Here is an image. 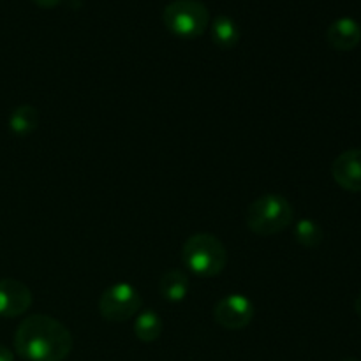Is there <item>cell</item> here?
<instances>
[{
	"mask_svg": "<svg viewBox=\"0 0 361 361\" xmlns=\"http://www.w3.org/2000/svg\"><path fill=\"white\" fill-rule=\"evenodd\" d=\"M0 361H14L13 351L6 345H0Z\"/></svg>",
	"mask_w": 361,
	"mask_h": 361,
	"instance_id": "2e32d148",
	"label": "cell"
},
{
	"mask_svg": "<svg viewBox=\"0 0 361 361\" xmlns=\"http://www.w3.org/2000/svg\"><path fill=\"white\" fill-rule=\"evenodd\" d=\"M32 2H34L35 6L42 7V9H53V7L60 6L63 0H32Z\"/></svg>",
	"mask_w": 361,
	"mask_h": 361,
	"instance_id": "9a60e30c",
	"label": "cell"
},
{
	"mask_svg": "<svg viewBox=\"0 0 361 361\" xmlns=\"http://www.w3.org/2000/svg\"><path fill=\"white\" fill-rule=\"evenodd\" d=\"M344 361H360V360H356V358H348V360H344Z\"/></svg>",
	"mask_w": 361,
	"mask_h": 361,
	"instance_id": "ac0fdd59",
	"label": "cell"
},
{
	"mask_svg": "<svg viewBox=\"0 0 361 361\" xmlns=\"http://www.w3.org/2000/svg\"><path fill=\"white\" fill-rule=\"evenodd\" d=\"M210 37L215 46L222 49L235 48L240 42V27L233 18L219 14L210 23Z\"/></svg>",
	"mask_w": 361,
	"mask_h": 361,
	"instance_id": "8fae6325",
	"label": "cell"
},
{
	"mask_svg": "<svg viewBox=\"0 0 361 361\" xmlns=\"http://www.w3.org/2000/svg\"><path fill=\"white\" fill-rule=\"evenodd\" d=\"M337 185L349 192H361V150L342 152L331 166Z\"/></svg>",
	"mask_w": 361,
	"mask_h": 361,
	"instance_id": "ba28073f",
	"label": "cell"
},
{
	"mask_svg": "<svg viewBox=\"0 0 361 361\" xmlns=\"http://www.w3.org/2000/svg\"><path fill=\"white\" fill-rule=\"evenodd\" d=\"M39 127V111L30 104L14 108L9 115V130L18 137L28 136Z\"/></svg>",
	"mask_w": 361,
	"mask_h": 361,
	"instance_id": "7c38bea8",
	"label": "cell"
},
{
	"mask_svg": "<svg viewBox=\"0 0 361 361\" xmlns=\"http://www.w3.org/2000/svg\"><path fill=\"white\" fill-rule=\"evenodd\" d=\"M164 27L182 39H197L210 25V11L201 0H173L162 11Z\"/></svg>",
	"mask_w": 361,
	"mask_h": 361,
	"instance_id": "277c9868",
	"label": "cell"
},
{
	"mask_svg": "<svg viewBox=\"0 0 361 361\" xmlns=\"http://www.w3.org/2000/svg\"><path fill=\"white\" fill-rule=\"evenodd\" d=\"M326 41L337 51H351L361 42L360 23L349 16L338 18L328 27Z\"/></svg>",
	"mask_w": 361,
	"mask_h": 361,
	"instance_id": "9c48e42d",
	"label": "cell"
},
{
	"mask_svg": "<svg viewBox=\"0 0 361 361\" xmlns=\"http://www.w3.org/2000/svg\"><path fill=\"white\" fill-rule=\"evenodd\" d=\"M324 238L323 228L312 219H302L295 226V240L305 249H316Z\"/></svg>",
	"mask_w": 361,
	"mask_h": 361,
	"instance_id": "5bb4252c",
	"label": "cell"
},
{
	"mask_svg": "<svg viewBox=\"0 0 361 361\" xmlns=\"http://www.w3.org/2000/svg\"><path fill=\"white\" fill-rule=\"evenodd\" d=\"M214 319L226 330H243L254 319V303L240 293H231L214 307Z\"/></svg>",
	"mask_w": 361,
	"mask_h": 361,
	"instance_id": "8992f818",
	"label": "cell"
},
{
	"mask_svg": "<svg viewBox=\"0 0 361 361\" xmlns=\"http://www.w3.org/2000/svg\"><path fill=\"white\" fill-rule=\"evenodd\" d=\"M295 219L293 204L281 194H264L247 208V228L257 236H274L288 229Z\"/></svg>",
	"mask_w": 361,
	"mask_h": 361,
	"instance_id": "3957f363",
	"label": "cell"
},
{
	"mask_svg": "<svg viewBox=\"0 0 361 361\" xmlns=\"http://www.w3.org/2000/svg\"><path fill=\"white\" fill-rule=\"evenodd\" d=\"M32 302L34 296L28 286L16 279H0V317L23 316Z\"/></svg>",
	"mask_w": 361,
	"mask_h": 361,
	"instance_id": "52a82bcc",
	"label": "cell"
},
{
	"mask_svg": "<svg viewBox=\"0 0 361 361\" xmlns=\"http://www.w3.org/2000/svg\"><path fill=\"white\" fill-rule=\"evenodd\" d=\"M73 334L51 316L25 317L14 334V349L27 361H63L73 351Z\"/></svg>",
	"mask_w": 361,
	"mask_h": 361,
	"instance_id": "6da1fadb",
	"label": "cell"
},
{
	"mask_svg": "<svg viewBox=\"0 0 361 361\" xmlns=\"http://www.w3.org/2000/svg\"><path fill=\"white\" fill-rule=\"evenodd\" d=\"M143 300L140 291L129 282L109 286L99 298V314L108 323H126L140 314Z\"/></svg>",
	"mask_w": 361,
	"mask_h": 361,
	"instance_id": "5b68a950",
	"label": "cell"
},
{
	"mask_svg": "<svg viewBox=\"0 0 361 361\" xmlns=\"http://www.w3.org/2000/svg\"><path fill=\"white\" fill-rule=\"evenodd\" d=\"M182 263L196 277L214 279L224 271L228 264V250L215 235L196 233L183 243Z\"/></svg>",
	"mask_w": 361,
	"mask_h": 361,
	"instance_id": "7a4b0ae2",
	"label": "cell"
},
{
	"mask_svg": "<svg viewBox=\"0 0 361 361\" xmlns=\"http://www.w3.org/2000/svg\"><path fill=\"white\" fill-rule=\"evenodd\" d=\"M162 330H164V324L155 310H141L134 321V335L137 341L145 342V344L157 341L162 335Z\"/></svg>",
	"mask_w": 361,
	"mask_h": 361,
	"instance_id": "4fadbf2b",
	"label": "cell"
},
{
	"mask_svg": "<svg viewBox=\"0 0 361 361\" xmlns=\"http://www.w3.org/2000/svg\"><path fill=\"white\" fill-rule=\"evenodd\" d=\"M355 310H356V314H358V316L361 317V293H360L358 298H356V302H355Z\"/></svg>",
	"mask_w": 361,
	"mask_h": 361,
	"instance_id": "e0dca14e",
	"label": "cell"
},
{
	"mask_svg": "<svg viewBox=\"0 0 361 361\" xmlns=\"http://www.w3.org/2000/svg\"><path fill=\"white\" fill-rule=\"evenodd\" d=\"M159 291H161L162 298L168 300V302L171 303L183 302L190 291L189 275H187L183 270H178V268L168 270L161 277V282H159Z\"/></svg>",
	"mask_w": 361,
	"mask_h": 361,
	"instance_id": "30bf717a",
	"label": "cell"
}]
</instances>
